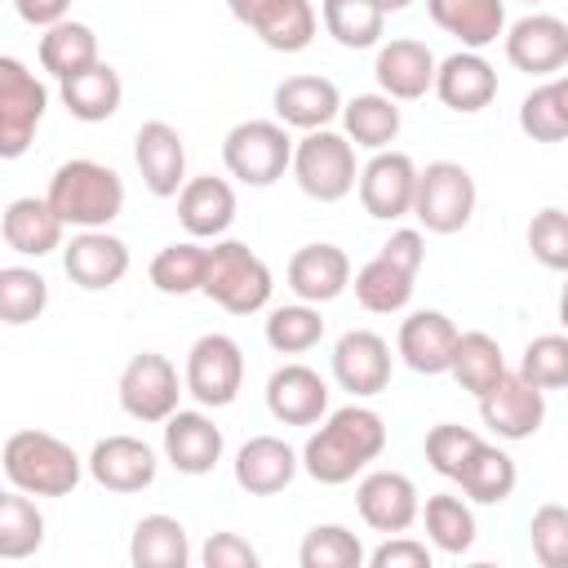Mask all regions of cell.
Wrapping results in <instances>:
<instances>
[{"instance_id":"6da1fadb","label":"cell","mask_w":568,"mask_h":568,"mask_svg":"<svg viewBox=\"0 0 568 568\" xmlns=\"http://www.w3.org/2000/svg\"><path fill=\"white\" fill-rule=\"evenodd\" d=\"M386 448V422L377 408L368 404H346V408H333L320 430H311V439L302 444V470L324 484V488H337V484H351L368 462H377Z\"/></svg>"},{"instance_id":"7a4b0ae2","label":"cell","mask_w":568,"mask_h":568,"mask_svg":"<svg viewBox=\"0 0 568 568\" xmlns=\"http://www.w3.org/2000/svg\"><path fill=\"white\" fill-rule=\"evenodd\" d=\"M44 200L53 204V213L67 226H75V231H102V226H111L124 213V182H120V173L111 164L89 160V155H75V160H62L53 169Z\"/></svg>"},{"instance_id":"3957f363","label":"cell","mask_w":568,"mask_h":568,"mask_svg":"<svg viewBox=\"0 0 568 568\" xmlns=\"http://www.w3.org/2000/svg\"><path fill=\"white\" fill-rule=\"evenodd\" d=\"M0 466H4L9 488H22L31 497H67V493H75L80 475L89 470V462L67 439L36 430V426L13 430L4 439Z\"/></svg>"},{"instance_id":"277c9868","label":"cell","mask_w":568,"mask_h":568,"mask_svg":"<svg viewBox=\"0 0 568 568\" xmlns=\"http://www.w3.org/2000/svg\"><path fill=\"white\" fill-rule=\"evenodd\" d=\"M275 293L271 266L244 240H213L204 297H213L226 315H257Z\"/></svg>"},{"instance_id":"5b68a950","label":"cell","mask_w":568,"mask_h":568,"mask_svg":"<svg viewBox=\"0 0 568 568\" xmlns=\"http://www.w3.org/2000/svg\"><path fill=\"white\" fill-rule=\"evenodd\" d=\"M293 138L280 120H240L222 138V164L244 186H275L293 169Z\"/></svg>"},{"instance_id":"8992f818","label":"cell","mask_w":568,"mask_h":568,"mask_svg":"<svg viewBox=\"0 0 568 568\" xmlns=\"http://www.w3.org/2000/svg\"><path fill=\"white\" fill-rule=\"evenodd\" d=\"M293 182L302 195L320 204H337L355 191L359 164H355V142L337 129H311L293 146Z\"/></svg>"},{"instance_id":"52a82bcc","label":"cell","mask_w":568,"mask_h":568,"mask_svg":"<svg viewBox=\"0 0 568 568\" xmlns=\"http://www.w3.org/2000/svg\"><path fill=\"white\" fill-rule=\"evenodd\" d=\"M479 204V186L470 178L466 164L457 160H430L417 173V200H413V217L422 231L430 235H457Z\"/></svg>"},{"instance_id":"ba28073f","label":"cell","mask_w":568,"mask_h":568,"mask_svg":"<svg viewBox=\"0 0 568 568\" xmlns=\"http://www.w3.org/2000/svg\"><path fill=\"white\" fill-rule=\"evenodd\" d=\"M186 390V377H178L173 359L160 355V351H142L124 364L120 382H115V395H120V408L142 422V426H164L173 413H178V399Z\"/></svg>"},{"instance_id":"9c48e42d","label":"cell","mask_w":568,"mask_h":568,"mask_svg":"<svg viewBox=\"0 0 568 568\" xmlns=\"http://www.w3.org/2000/svg\"><path fill=\"white\" fill-rule=\"evenodd\" d=\"M186 395L200 408H226L235 404L240 386H244V351L231 333H204L191 342L186 351Z\"/></svg>"},{"instance_id":"30bf717a","label":"cell","mask_w":568,"mask_h":568,"mask_svg":"<svg viewBox=\"0 0 568 568\" xmlns=\"http://www.w3.org/2000/svg\"><path fill=\"white\" fill-rule=\"evenodd\" d=\"M49 111V89L18 58H0V155L18 160Z\"/></svg>"},{"instance_id":"8fae6325","label":"cell","mask_w":568,"mask_h":568,"mask_svg":"<svg viewBox=\"0 0 568 568\" xmlns=\"http://www.w3.org/2000/svg\"><path fill=\"white\" fill-rule=\"evenodd\" d=\"M479 417L484 426L506 439V444H519V439H532L546 422V390L532 386L519 368H506L484 395H479Z\"/></svg>"},{"instance_id":"7c38bea8","label":"cell","mask_w":568,"mask_h":568,"mask_svg":"<svg viewBox=\"0 0 568 568\" xmlns=\"http://www.w3.org/2000/svg\"><path fill=\"white\" fill-rule=\"evenodd\" d=\"M417 164H413V155H404V151H373V160L359 169V182H355V191H359V204H364V213L368 217H377V222H399V217H408L413 213V200H417Z\"/></svg>"},{"instance_id":"4fadbf2b","label":"cell","mask_w":568,"mask_h":568,"mask_svg":"<svg viewBox=\"0 0 568 568\" xmlns=\"http://www.w3.org/2000/svg\"><path fill=\"white\" fill-rule=\"evenodd\" d=\"M226 9L275 53H302L320 27L311 0H226Z\"/></svg>"},{"instance_id":"5bb4252c","label":"cell","mask_w":568,"mask_h":568,"mask_svg":"<svg viewBox=\"0 0 568 568\" xmlns=\"http://www.w3.org/2000/svg\"><path fill=\"white\" fill-rule=\"evenodd\" d=\"M355 510L373 532H408L422 519V493L404 470H368L355 488Z\"/></svg>"},{"instance_id":"9a60e30c","label":"cell","mask_w":568,"mask_h":568,"mask_svg":"<svg viewBox=\"0 0 568 568\" xmlns=\"http://www.w3.org/2000/svg\"><path fill=\"white\" fill-rule=\"evenodd\" d=\"M506 62L528 75H555L568 67V22L555 13H524L501 36Z\"/></svg>"},{"instance_id":"2e32d148","label":"cell","mask_w":568,"mask_h":568,"mask_svg":"<svg viewBox=\"0 0 568 568\" xmlns=\"http://www.w3.org/2000/svg\"><path fill=\"white\" fill-rule=\"evenodd\" d=\"M133 164L142 173V186L155 200H178L186 186V146L182 133L169 120H146L133 133Z\"/></svg>"},{"instance_id":"e0dca14e","label":"cell","mask_w":568,"mask_h":568,"mask_svg":"<svg viewBox=\"0 0 568 568\" xmlns=\"http://www.w3.org/2000/svg\"><path fill=\"white\" fill-rule=\"evenodd\" d=\"M333 382L355 399H373L390 386V346L373 328H346L333 346Z\"/></svg>"},{"instance_id":"ac0fdd59","label":"cell","mask_w":568,"mask_h":568,"mask_svg":"<svg viewBox=\"0 0 568 568\" xmlns=\"http://www.w3.org/2000/svg\"><path fill=\"white\" fill-rule=\"evenodd\" d=\"M129 262H133L129 257V244L120 235H111L106 226L102 231H75L71 244L62 248V271L84 293L115 288L129 275Z\"/></svg>"},{"instance_id":"d6986e66","label":"cell","mask_w":568,"mask_h":568,"mask_svg":"<svg viewBox=\"0 0 568 568\" xmlns=\"http://www.w3.org/2000/svg\"><path fill=\"white\" fill-rule=\"evenodd\" d=\"M84 462H89L93 484L106 488V493H142L160 475L155 448L138 435H106V439L93 444V453Z\"/></svg>"},{"instance_id":"ffe728a7","label":"cell","mask_w":568,"mask_h":568,"mask_svg":"<svg viewBox=\"0 0 568 568\" xmlns=\"http://www.w3.org/2000/svg\"><path fill=\"white\" fill-rule=\"evenodd\" d=\"M435 71H439V58L422 40H413V36H395V40L377 44L373 75H377V89L390 93L395 102L426 98L435 89Z\"/></svg>"},{"instance_id":"44dd1931","label":"cell","mask_w":568,"mask_h":568,"mask_svg":"<svg viewBox=\"0 0 568 568\" xmlns=\"http://www.w3.org/2000/svg\"><path fill=\"white\" fill-rule=\"evenodd\" d=\"M266 413L284 426H315L328 417V382L311 364H280L266 377Z\"/></svg>"},{"instance_id":"7402d4cb","label":"cell","mask_w":568,"mask_h":568,"mask_svg":"<svg viewBox=\"0 0 568 568\" xmlns=\"http://www.w3.org/2000/svg\"><path fill=\"white\" fill-rule=\"evenodd\" d=\"M226 453L222 426L200 408H178L164 422V462L178 475H209Z\"/></svg>"},{"instance_id":"603a6c76","label":"cell","mask_w":568,"mask_h":568,"mask_svg":"<svg viewBox=\"0 0 568 568\" xmlns=\"http://www.w3.org/2000/svg\"><path fill=\"white\" fill-rule=\"evenodd\" d=\"M271 106H275V120L288 124V129H333V120H342V89L328 80V75H288L275 84L271 93Z\"/></svg>"},{"instance_id":"cb8c5ba5","label":"cell","mask_w":568,"mask_h":568,"mask_svg":"<svg viewBox=\"0 0 568 568\" xmlns=\"http://www.w3.org/2000/svg\"><path fill=\"white\" fill-rule=\"evenodd\" d=\"M457 337H462V328H457L444 311H413V315H404V324H399L395 351H399V359H404L413 373L439 377V373L453 368Z\"/></svg>"},{"instance_id":"d4e9b609","label":"cell","mask_w":568,"mask_h":568,"mask_svg":"<svg viewBox=\"0 0 568 568\" xmlns=\"http://www.w3.org/2000/svg\"><path fill=\"white\" fill-rule=\"evenodd\" d=\"M235 484L248 493V497H275L284 493L297 470H302V453H293L280 435H253L235 448Z\"/></svg>"},{"instance_id":"484cf974","label":"cell","mask_w":568,"mask_h":568,"mask_svg":"<svg viewBox=\"0 0 568 568\" xmlns=\"http://www.w3.org/2000/svg\"><path fill=\"white\" fill-rule=\"evenodd\" d=\"M435 98L457 111V115H475L497 98V71L479 49H457L448 58H439L435 71Z\"/></svg>"},{"instance_id":"4316f807","label":"cell","mask_w":568,"mask_h":568,"mask_svg":"<svg viewBox=\"0 0 568 568\" xmlns=\"http://www.w3.org/2000/svg\"><path fill=\"white\" fill-rule=\"evenodd\" d=\"M235 186L226 178H186V186L178 191V222L186 226L191 240H222L235 222Z\"/></svg>"},{"instance_id":"83f0119b","label":"cell","mask_w":568,"mask_h":568,"mask_svg":"<svg viewBox=\"0 0 568 568\" xmlns=\"http://www.w3.org/2000/svg\"><path fill=\"white\" fill-rule=\"evenodd\" d=\"M293 297L302 302H333L351 288V257L337 248V244H302L293 257H288V271H284Z\"/></svg>"},{"instance_id":"f1b7e54d","label":"cell","mask_w":568,"mask_h":568,"mask_svg":"<svg viewBox=\"0 0 568 568\" xmlns=\"http://www.w3.org/2000/svg\"><path fill=\"white\" fill-rule=\"evenodd\" d=\"M62 231H67V222L53 213V204L44 195H18L4 204L0 235L22 257H49L53 248H62Z\"/></svg>"},{"instance_id":"f546056e","label":"cell","mask_w":568,"mask_h":568,"mask_svg":"<svg viewBox=\"0 0 568 568\" xmlns=\"http://www.w3.org/2000/svg\"><path fill=\"white\" fill-rule=\"evenodd\" d=\"M426 13L439 31L462 40V49H488L506 36V0H426Z\"/></svg>"},{"instance_id":"4dcf8cb0","label":"cell","mask_w":568,"mask_h":568,"mask_svg":"<svg viewBox=\"0 0 568 568\" xmlns=\"http://www.w3.org/2000/svg\"><path fill=\"white\" fill-rule=\"evenodd\" d=\"M58 93H62V106L80 120V124H102L120 111L124 102V80L111 62H93L84 71H75L71 80H58Z\"/></svg>"},{"instance_id":"1f68e13d","label":"cell","mask_w":568,"mask_h":568,"mask_svg":"<svg viewBox=\"0 0 568 568\" xmlns=\"http://www.w3.org/2000/svg\"><path fill=\"white\" fill-rule=\"evenodd\" d=\"M355 302L368 311V315H399L408 302H413V288H417V271L390 262L382 248L377 257H368L359 271H355Z\"/></svg>"},{"instance_id":"d6a6232c","label":"cell","mask_w":568,"mask_h":568,"mask_svg":"<svg viewBox=\"0 0 568 568\" xmlns=\"http://www.w3.org/2000/svg\"><path fill=\"white\" fill-rule=\"evenodd\" d=\"M129 564L133 568H186L191 564V537L182 519L173 515H142L129 537Z\"/></svg>"},{"instance_id":"836d02e7","label":"cell","mask_w":568,"mask_h":568,"mask_svg":"<svg viewBox=\"0 0 568 568\" xmlns=\"http://www.w3.org/2000/svg\"><path fill=\"white\" fill-rule=\"evenodd\" d=\"M457 484H462V493H466L475 506H501V501H510V493H515V484H519V466H515V457H510L506 448H497V444L484 439V444L466 457Z\"/></svg>"},{"instance_id":"e575fe53","label":"cell","mask_w":568,"mask_h":568,"mask_svg":"<svg viewBox=\"0 0 568 568\" xmlns=\"http://www.w3.org/2000/svg\"><path fill=\"white\" fill-rule=\"evenodd\" d=\"M399 102L390 93H355L342 106V133L364 151H386L399 138Z\"/></svg>"},{"instance_id":"d590c367","label":"cell","mask_w":568,"mask_h":568,"mask_svg":"<svg viewBox=\"0 0 568 568\" xmlns=\"http://www.w3.org/2000/svg\"><path fill=\"white\" fill-rule=\"evenodd\" d=\"M93 62H102V53H98V31L89 22L62 18L58 27H49L40 36V67L53 80H71L75 71H84Z\"/></svg>"},{"instance_id":"8d00e7d4","label":"cell","mask_w":568,"mask_h":568,"mask_svg":"<svg viewBox=\"0 0 568 568\" xmlns=\"http://www.w3.org/2000/svg\"><path fill=\"white\" fill-rule=\"evenodd\" d=\"M422 524H426V541L439 555H466L479 537L470 497H453V493H430L422 506Z\"/></svg>"},{"instance_id":"74e56055","label":"cell","mask_w":568,"mask_h":568,"mask_svg":"<svg viewBox=\"0 0 568 568\" xmlns=\"http://www.w3.org/2000/svg\"><path fill=\"white\" fill-rule=\"evenodd\" d=\"M151 284L164 297H186V293H204V275H209V248L200 240H178L164 244L151 257Z\"/></svg>"},{"instance_id":"f35d334b","label":"cell","mask_w":568,"mask_h":568,"mask_svg":"<svg viewBox=\"0 0 568 568\" xmlns=\"http://www.w3.org/2000/svg\"><path fill=\"white\" fill-rule=\"evenodd\" d=\"M40 546H44V515H40V506L31 501V493L9 488L0 497V559L18 564V559L36 555Z\"/></svg>"},{"instance_id":"ab89813d","label":"cell","mask_w":568,"mask_h":568,"mask_svg":"<svg viewBox=\"0 0 568 568\" xmlns=\"http://www.w3.org/2000/svg\"><path fill=\"white\" fill-rule=\"evenodd\" d=\"M453 377H457V386L462 390H470L475 399L506 373V355H501V342L493 337V333H484V328H470V333H462L457 337V351H453V368H448Z\"/></svg>"},{"instance_id":"60d3db41","label":"cell","mask_w":568,"mask_h":568,"mask_svg":"<svg viewBox=\"0 0 568 568\" xmlns=\"http://www.w3.org/2000/svg\"><path fill=\"white\" fill-rule=\"evenodd\" d=\"M320 22L342 49H377L386 31V13L373 0H324Z\"/></svg>"},{"instance_id":"b9f144b4","label":"cell","mask_w":568,"mask_h":568,"mask_svg":"<svg viewBox=\"0 0 568 568\" xmlns=\"http://www.w3.org/2000/svg\"><path fill=\"white\" fill-rule=\"evenodd\" d=\"M519 129L532 142H564L568 138V75H550L546 84L524 93Z\"/></svg>"},{"instance_id":"7bdbcfd3","label":"cell","mask_w":568,"mask_h":568,"mask_svg":"<svg viewBox=\"0 0 568 568\" xmlns=\"http://www.w3.org/2000/svg\"><path fill=\"white\" fill-rule=\"evenodd\" d=\"M320 337H324V315L315 302L297 297L266 315V346L275 355H306L311 346H320Z\"/></svg>"},{"instance_id":"ee69618b","label":"cell","mask_w":568,"mask_h":568,"mask_svg":"<svg viewBox=\"0 0 568 568\" xmlns=\"http://www.w3.org/2000/svg\"><path fill=\"white\" fill-rule=\"evenodd\" d=\"M49 306V280L31 266H0V320L9 328H22L40 320Z\"/></svg>"},{"instance_id":"f6af8a7d","label":"cell","mask_w":568,"mask_h":568,"mask_svg":"<svg viewBox=\"0 0 568 568\" xmlns=\"http://www.w3.org/2000/svg\"><path fill=\"white\" fill-rule=\"evenodd\" d=\"M297 564L302 568H359L368 564V555L346 524H315L297 546Z\"/></svg>"},{"instance_id":"bcb514c9","label":"cell","mask_w":568,"mask_h":568,"mask_svg":"<svg viewBox=\"0 0 568 568\" xmlns=\"http://www.w3.org/2000/svg\"><path fill=\"white\" fill-rule=\"evenodd\" d=\"M519 373L541 390H564L568 386V333L532 337L519 355Z\"/></svg>"},{"instance_id":"7dc6e473","label":"cell","mask_w":568,"mask_h":568,"mask_svg":"<svg viewBox=\"0 0 568 568\" xmlns=\"http://www.w3.org/2000/svg\"><path fill=\"white\" fill-rule=\"evenodd\" d=\"M479 444H484V435H475L470 426H462V422H439V426L426 430V462H430L435 475L457 479L462 466H466V457H470Z\"/></svg>"},{"instance_id":"c3c4849f","label":"cell","mask_w":568,"mask_h":568,"mask_svg":"<svg viewBox=\"0 0 568 568\" xmlns=\"http://www.w3.org/2000/svg\"><path fill=\"white\" fill-rule=\"evenodd\" d=\"M524 240H528V253L546 271L568 275V213L564 209H555V204L537 209L532 222H528V231H524Z\"/></svg>"},{"instance_id":"681fc988","label":"cell","mask_w":568,"mask_h":568,"mask_svg":"<svg viewBox=\"0 0 568 568\" xmlns=\"http://www.w3.org/2000/svg\"><path fill=\"white\" fill-rule=\"evenodd\" d=\"M528 546L541 568H568V506L546 501L528 519Z\"/></svg>"},{"instance_id":"f907efd6","label":"cell","mask_w":568,"mask_h":568,"mask_svg":"<svg viewBox=\"0 0 568 568\" xmlns=\"http://www.w3.org/2000/svg\"><path fill=\"white\" fill-rule=\"evenodd\" d=\"M430 546L417 541V537H404V532H390L377 550H368V564L373 568H430Z\"/></svg>"},{"instance_id":"816d5d0a","label":"cell","mask_w":568,"mask_h":568,"mask_svg":"<svg viewBox=\"0 0 568 568\" xmlns=\"http://www.w3.org/2000/svg\"><path fill=\"white\" fill-rule=\"evenodd\" d=\"M204 568H257V550L240 532H213L200 550Z\"/></svg>"},{"instance_id":"f5cc1de1","label":"cell","mask_w":568,"mask_h":568,"mask_svg":"<svg viewBox=\"0 0 568 568\" xmlns=\"http://www.w3.org/2000/svg\"><path fill=\"white\" fill-rule=\"evenodd\" d=\"M382 253H386L390 262L408 266V271H422V262H426V235H422V226H399V231H390V240L382 244Z\"/></svg>"},{"instance_id":"db71d44e","label":"cell","mask_w":568,"mask_h":568,"mask_svg":"<svg viewBox=\"0 0 568 568\" xmlns=\"http://www.w3.org/2000/svg\"><path fill=\"white\" fill-rule=\"evenodd\" d=\"M13 13H18L27 27L49 31V27H58V22L71 13V0H13Z\"/></svg>"},{"instance_id":"11a10c76","label":"cell","mask_w":568,"mask_h":568,"mask_svg":"<svg viewBox=\"0 0 568 568\" xmlns=\"http://www.w3.org/2000/svg\"><path fill=\"white\" fill-rule=\"evenodd\" d=\"M559 324L568 333V275H564V288H559Z\"/></svg>"},{"instance_id":"9f6ffc18","label":"cell","mask_w":568,"mask_h":568,"mask_svg":"<svg viewBox=\"0 0 568 568\" xmlns=\"http://www.w3.org/2000/svg\"><path fill=\"white\" fill-rule=\"evenodd\" d=\"M373 4H377L382 13H399V9H408L413 0H373Z\"/></svg>"},{"instance_id":"6f0895ef","label":"cell","mask_w":568,"mask_h":568,"mask_svg":"<svg viewBox=\"0 0 568 568\" xmlns=\"http://www.w3.org/2000/svg\"><path fill=\"white\" fill-rule=\"evenodd\" d=\"M528 4H537V0H528Z\"/></svg>"}]
</instances>
